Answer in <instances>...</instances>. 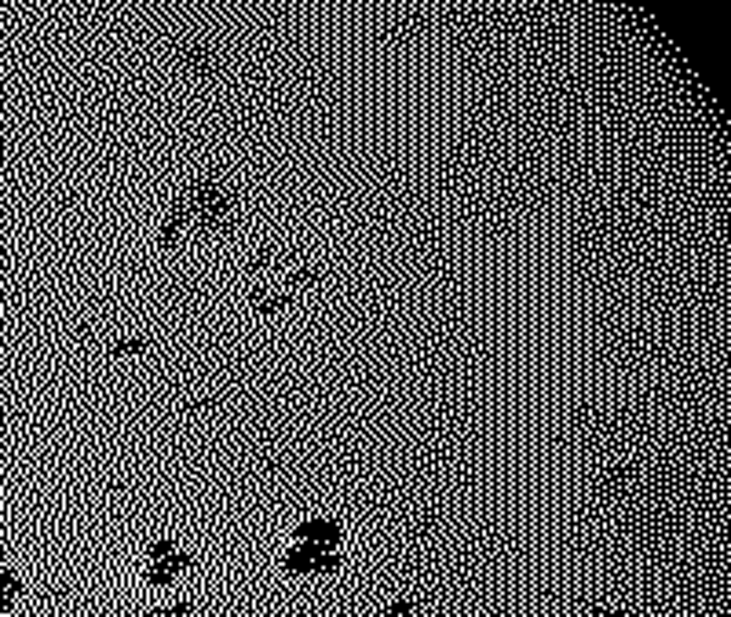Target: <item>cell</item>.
I'll use <instances>...</instances> for the list:
<instances>
[{
  "label": "cell",
  "instance_id": "6da1fadb",
  "mask_svg": "<svg viewBox=\"0 0 731 617\" xmlns=\"http://www.w3.org/2000/svg\"><path fill=\"white\" fill-rule=\"evenodd\" d=\"M238 220V190L223 175H198L187 194L169 205L161 220V245H190L194 238H216Z\"/></svg>",
  "mask_w": 731,
  "mask_h": 617
},
{
  "label": "cell",
  "instance_id": "5b68a950",
  "mask_svg": "<svg viewBox=\"0 0 731 617\" xmlns=\"http://www.w3.org/2000/svg\"><path fill=\"white\" fill-rule=\"evenodd\" d=\"M19 588H22V585H19L15 573H0V610H8L11 602L19 599Z\"/></svg>",
  "mask_w": 731,
  "mask_h": 617
},
{
  "label": "cell",
  "instance_id": "9c48e42d",
  "mask_svg": "<svg viewBox=\"0 0 731 617\" xmlns=\"http://www.w3.org/2000/svg\"><path fill=\"white\" fill-rule=\"evenodd\" d=\"M4 252H8V238H4V234H0V256H4Z\"/></svg>",
  "mask_w": 731,
  "mask_h": 617
},
{
  "label": "cell",
  "instance_id": "3957f363",
  "mask_svg": "<svg viewBox=\"0 0 731 617\" xmlns=\"http://www.w3.org/2000/svg\"><path fill=\"white\" fill-rule=\"evenodd\" d=\"M340 567V559H337V551L333 548H311V544H304V548H293L289 556H286V570L289 573H329V570H337Z\"/></svg>",
  "mask_w": 731,
  "mask_h": 617
},
{
  "label": "cell",
  "instance_id": "7a4b0ae2",
  "mask_svg": "<svg viewBox=\"0 0 731 617\" xmlns=\"http://www.w3.org/2000/svg\"><path fill=\"white\" fill-rule=\"evenodd\" d=\"M150 585H158V588H169L179 573H183L190 567V556L187 551H179L172 541H158L150 548Z\"/></svg>",
  "mask_w": 731,
  "mask_h": 617
},
{
  "label": "cell",
  "instance_id": "ba28073f",
  "mask_svg": "<svg viewBox=\"0 0 731 617\" xmlns=\"http://www.w3.org/2000/svg\"><path fill=\"white\" fill-rule=\"evenodd\" d=\"M593 617H629L625 610H593Z\"/></svg>",
  "mask_w": 731,
  "mask_h": 617
},
{
  "label": "cell",
  "instance_id": "52a82bcc",
  "mask_svg": "<svg viewBox=\"0 0 731 617\" xmlns=\"http://www.w3.org/2000/svg\"><path fill=\"white\" fill-rule=\"evenodd\" d=\"M179 614H190V602H176V607H169V610H158L154 617H179Z\"/></svg>",
  "mask_w": 731,
  "mask_h": 617
},
{
  "label": "cell",
  "instance_id": "8992f818",
  "mask_svg": "<svg viewBox=\"0 0 731 617\" xmlns=\"http://www.w3.org/2000/svg\"><path fill=\"white\" fill-rule=\"evenodd\" d=\"M417 610V602H391V610H388V617H409Z\"/></svg>",
  "mask_w": 731,
  "mask_h": 617
},
{
  "label": "cell",
  "instance_id": "277c9868",
  "mask_svg": "<svg viewBox=\"0 0 731 617\" xmlns=\"http://www.w3.org/2000/svg\"><path fill=\"white\" fill-rule=\"evenodd\" d=\"M304 544H311V548H337L340 544V526L333 522V519H311V522H304Z\"/></svg>",
  "mask_w": 731,
  "mask_h": 617
}]
</instances>
